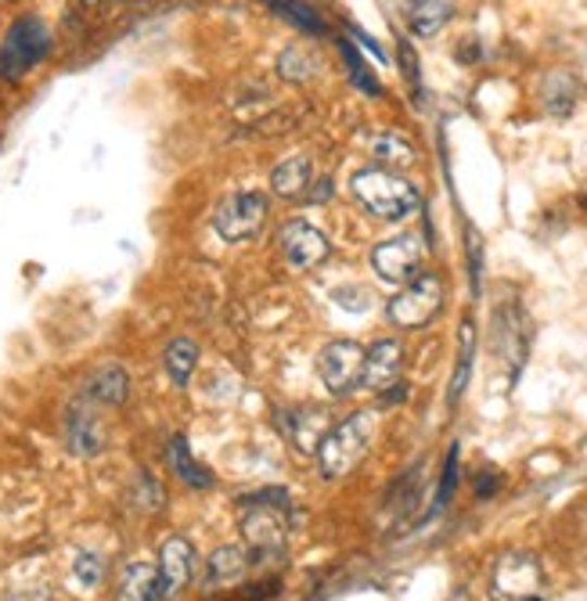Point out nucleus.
Here are the masks:
<instances>
[{"mask_svg": "<svg viewBox=\"0 0 587 601\" xmlns=\"http://www.w3.org/2000/svg\"><path fill=\"white\" fill-rule=\"evenodd\" d=\"M267 4L275 8L278 15H285L296 29L310 33V37H329V22H324L310 4H303V0H267Z\"/></svg>", "mask_w": 587, "mask_h": 601, "instance_id": "b1692460", "label": "nucleus"}, {"mask_svg": "<svg viewBox=\"0 0 587 601\" xmlns=\"http://www.w3.org/2000/svg\"><path fill=\"white\" fill-rule=\"evenodd\" d=\"M285 497L267 490L245 501V512H242V540H245V551L250 559L256 562H275L285 554V544H289V519H285Z\"/></svg>", "mask_w": 587, "mask_h": 601, "instance_id": "f03ea898", "label": "nucleus"}, {"mask_svg": "<svg viewBox=\"0 0 587 601\" xmlns=\"http://www.w3.org/2000/svg\"><path fill=\"white\" fill-rule=\"evenodd\" d=\"M250 551L239 548V544H228V548H217L206 562V587H228L234 580H242L245 570H250Z\"/></svg>", "mask_w": 587, "mask_h": 601, "instance_id": "a211bd4d", "label": "nucleus"}, {"mask_svg": "<svg viewBox=\"0 0 587 601\" xmlns=\"http://www.w3.org/2000/svg\"><path fill=\"white\" fill-rule=\"evenodd\" d=\"M465 242H469V274H472V292H480V278H483V238L476 234V227H465Z\"/></svg>", "mask_w": 587, "mask_h": 601, "instance_id": "7c9ffc66", "label": "nucleus"}, {"mask_svg": "<svg viewBox=\"0 0 587 601\" xmlns=\"http://www.w3.org/2000/svg\"><path fill=\"white\" fill-rule=\"evenodd\" d=\"M339 43V54H343V62H346V69H349V79H354V84L365 90V94H371V98H379L382 94V84L375 76H371V69L365 65V59H360L357 54V48L349 40H335Z\"/></svg>", "mask_w": 587, "mask_h": 601, "instance_id": "393cba45", "label": "nucleus"}, {"mask_svg": "<svg viewBox=\"0 0 587 601\" xmlns=\"http://www.w3.org/2000/svg\"><path fill=\"white\" fill-rule=\"evenodd\" d=\"M163 365H166L169 379H174L177 385H188L191 375H195V368H199V343H191V338H174V343L166 346Z\"/></svg>", "mask_w": 587, "mask_h": 601, "instance_id": "4be33fe9", "label": "nucleus"}, {"mask_svg": "<svg viewBox=\"0 0 587 601\" xmlns=\"http://www.w3.org/2000/svg\"><path fill=\"white\" fill-rule=\"evenodd\" d=\"M472 357H476V324L461 321V338H458V365H455V379H450L447 389V404L458 407V400L465 396V385L472 375Z\"/></svg>", "mask_w": 587, "mask_h": 601, "instance_id": "aec40b11", "label": "nucleus"}, {"mask_svg": "<svg viewBox=\"0 0 587 601\" xmlns=\"http://www.w3.org/2000/svg\"><path fill=\"white\" fill-rule=\"evenodd\" d=\"M51 51V33L37 15H22L15 26L8 29L4 43H0V73L18 79L26 76L33 65H40Z\"/></svg>", "mask_w": 587, "mask_h": 601, "instance_id": "20e7f679", "label": "nucleus"}, {"mask_svg": "<svg viewBox=\"0 0 587 601\" xmlns=\"http://www.w3.org/2000/svg\"><path fill=\"white\" fill-rule=\"evenodd\" d=\"M278 245H281V256L289 259V267H296V270H314L332 253L329 238L307 220H289L278 231Z\"/></svg>", "mask_w": 587, "mask_h": 601, "instance_id": "1a4fd4ad", "label": "nucleus"}, {"mask_svg": "<svg viewBox=\"0 0 587 601\" xmlns=\"http://www.w3.org/2000/svg\"><path fill=\"white\" fill-rule=\"evenodd\" d=\"M195 570H199V554L191 548V540L169 537L159 548V565H155V573H159V601H174L195 580Z\"/></svg>", "mask_w": 587, "mask_h": 601, "instance_id": "9b49d317", "label": "nucleus"}, {"mask_svg": "<svg viewBox=\"0 0 587 601\" xmlns=\"http://www.w3.org/2000/svg\"><path fill=\"white\" fill-rule=\"evenodd\" d=\"M371 155H375V163L382 166V169H408V166H414V144L404 138V133H397V130H386V133H379L375 141H371Z\"/></svg>", "mask_w": 587, "mask_h": 601, "instance_id": "6ab92c4d", "label": "nucleus"}, {"mask_svg": "<svg viewBox=\"0 0 587 601\" xmlns=\"http://www.w3.org/2000/svg\"><path fill=\"white\" fill-rule=\"evenodd\" d=\"M65 444L80 458H94V453L105 450V425L87 404H76L65 418Z\"/></svg>", "mask_w": 587, "mask_h": 601, "instance_id": "4468645a", "label": "nucleus"}, {"mask_svg": "<svg viewBox=\"0 0 587 601\" xmlns=\"http://www.w3.org/2000/svg\"><path fill=\"white\" fill-rule=\"evenodd\" d=\"M116 601H159V573L149 562H127L119 573Z\"/></svg>", "mask_w": 587, "mask_h": 601, "instance_id": "2eb2a0df", "label": "nucleus"}, {"mask_svg": "<svg viewBox=\"0 0 587 601\" xmlns=\"http://www.w3.org/2000/svg\"><path fill=\"white\" fill-rule=\"evenodd\" d=\"M371 267H375V274L386 281V285H408L422 274V245L419 238L411 234H400V238H390V242L375 245V253H371Z\"/></svg>", "mask_w": 587, "mask_h": 601, "instance_id": "6e6552de", "label": "nucleus"}, {"mask_svg": "<svg viewBox=\"0 0 587 601\" xmlns=\"http://www.w3.org/2000/svg\"><path fill=\"white\" fill-rule=\"evenodd\" d=\"M73 576H76V584H80V587L94 591V587L105 580V559H101L98 551H76Z\"/></svg>", "mask_w": 587, "mask_h": 601, "instance_id": "cd10ccee", "label": "nucleus"}, {"mask_svg": "<svg viewBox=\"0 0 587 601\" xmlns=\"http://www.w3.org/2000/svg\"><path fill=\"white\" fill-rule=\"evenodd\" d=\"M439 306H444V281L436 274H419L393 296L386 314L397 328H422L439 314Z\"/></svg>", "mask_w": 587, "mask_h": 601, "instance_id": "423d86ee", "label": "nucleus"}, {"mask_svg": "<svg viewBox=\"0 0 587 601\" xmlns=\"http://www.w3.org/2000/svg\"><path fill=\"white\" fill-rule=\"evenodd\" d=\"M127 396H130V375L119 365L98 368L87 382V400L90 404L119 407V404H127Z\"/></svg>", "mask_w": 587, "mask_h": 601, "instance_id": "f3484780", "label": "nucleus"}, {"mask_svg": "<svg viewBox=\"0 0 587 601\" xmlns=\"http://www.w3.org/2000/svg\"><path fill=\"white\" fill-rule=\"evenodd\" d=\"M267 223V199L259 191H234L213 213V227L224 242L239 245L259 234V227Z\"/></svg>", "mask_w": 587, "mask_h": 601, "instance_id": "39448f33", "label": "nucleus"}, {"mask_svg": "<svg viewBox=\"0 0 587 601\" xmlns=\"http://www.w3.org/2000/svg\"><path fill=\"white\" fill-rule=\"evenodd\" d=\"M278 73L285 76L289 84H307V79H314L321 73V59H318V51L307 48V43H296V48L281 51Z\"/></svg>", "mask_w": 587, "mask_h": 601, "instance_id": "412c9836", "label": "nucleus"}, {"mask_svg": "<svg viewBox=\"0 0 587 601\" xmlns=\"http://www.w3.org/2000/svg\"><path fill=\"white\" fill-rule=\"evenodd\" d=\"M360 368H365V349L349 338L329 343L318 354V375L332 393H349L360 385Z\"/></svg>", "mask_w": 587, "mask_h": 601, "instance_id": "9d476101", "label": "nucleus"}, {"mask_svg": "<svg viewBox=\"0 0 587 601\" xmlns=\"http://www.w3.org/2000/svg\"><path fill=\"white\" fill-rule=\"evenodd\" d=\"M349 191H354V199L371 213V217L390 220V223L414 217L422 206L419 188H414L411 180H404L400 174L382 169V166H368V169H360V174H354Z\"/></svg>", "mask_w": 587, "mask_h": 601, "instance_id": "f257e3e1", "label": "nucleus"}, {"mask_svg": "<svg viewBox=\"0 0 587 601\" xmlns=\"http://www.w3.org/2000/svg\"><path fill=\"white\" fill-rule=\"evenodd\" d=\"M169 461H174V469H177V475H180L184 483H191V486H213V475H209L206 469H202V464H199L195 458H191L188 444H184L180 436L174 439V447H169Z\"/></svg>", "mask_w": 587, "mask_h": 601, "instance_id": "a878e982", "label": "nucleus"}, {"mask_svg": "<svg viewBox=\"0 0 587 601\" xmlns=\"http://www.w3.org/2000/svg\"><path fill=\"white\" fill-rule=\"evenodd\" d=\"M349 33H354V37L360 40V48H368L371 54H375V59H379V62H386V51H382V48H379V43H375V40H371V37H368V33H365V29L349 26Z\"/></svg>", "mask_w": 587, "mask_h": 601, "instance_id": "473e14b6", "label": "nucleus"}, {"mask_svg": "<svg viewBox=\"0 0 587 601\" xmlns=\"http://www.w3.org/2000/svg\"><path fill=\"white\" fill-rule=\"evenodd\" d=\"M447 601H472V594L465 591V587H458V591H450V598Z\"/></svg>", "mask_w": 587, "mask_h": 601, "instance_id": "f704fd0d", "label": "nucleus"}, {"mask_svg": "<svg viewBox=\"0 0 587 601\" xmlns=\"http://www.w3.org/2000/svg\"><path fill=\"white\" fill-rule=\"evenodd\" d=\"M540 98H545V108L551 112V116H570L573 105H577V84H573L570 73H551L545 79Z\"/></svg>", "mask_w": 587, "mask_h": 601, "instance_id": "5701e85b", "label": "nucleus"}, {"mask_svg": "<svg viewBox=\"0 0 587 601\" xmlns=\"http://www.w3.org/2000/svg\"><path fill=\"white\" fill-rule=\"evenodd\" d=\"M371 436H375V414L371 411H357L346 422L332 425L318 444V464L324 479H343L354 472L365 461Z\"/></svg>", "mask_w": 587, "mask_h": 601, "instance_id": "7ed1b4c3", "label": "nucleus"}, {"mask_svg": "<svg viewBox=\"0 0 587 601\" xmlns=\"http://www.w3.org/2000/svg\"><path fill=\"white\" fill-rule=\"evenodd\" d=\"M310 188L314 191H307V195H303L307 202H324V199L332 195V180H318V184H310Z\"/></svg>", "mask_w": 587, "mask_h": 601, "instance_id": "72a5a7b5", "label": "nucleus"}, {"mask_svg": "<svg viewBox=\"0 0 587 601\" xmlns=\"http://www.w3.org/2000/svg\"><path fill=\"white\" fill-rule=\"evenodd\" d=\"M400 69L404 76H408V84L419 90L422 87V73H419V54H414V48L408 40H400Z\"/></svg>", "mask_w": 587, "mask_h": 601, "instance_id": "2f4dec72", "label": "nucleus"}, {"mask_svg": "<svg viewBox=\"0 0 587 601\" xmlns=\"http://www.w3.org/2000/svg\"><path fill=\"white\" fill-rule=\"evenodd\" d=\"M455 486H458V444L450 447L447 461H444V479H439V490H436V504H433V515L444 512L450 504V497H455Z\"/></svg>", "mask_w": 587, "mask_h": 601, "instance_id": "c756f323", "label": "nucleus"}, {"mask_svg": "<svg viewBox=\"0 0 587 601\" xmlns=\"http://www.w3.org/2000/svg\"><path fill=\"white\" fill-rule=\"evenodd\" d=\"M540 591V565L529 554H505L494 570V594L501 601H534Z\"/></svg>", "mask_w": 587, "mask_h": 601, "instance_id": "f8f14e48", "label": "nucleus"}, {"mask_svg": "<svg viewBox=\"0 0 587 601\" xmlns=\"http://www.w3.org/2000/svg\"><path fill=\"white\" fill-rule=\"evenodd\" d=\"M447 18H450V8L444 4V0H422L411 15V29L419 33V37H433Z\"/></svg>", "mask_w": 587, "mask_h": 601, "instance_id": "bb28decb", "label": "nucleus"}, {"mask_svg": "<svg viewBox=\"0 0 587 601\" xmlns=\"http://www.w3.org/2000/svg\"><path fill=\"white\" fill-rule=\"evenodd\" d=\"M419 494H422V469H411V472L400 479L397 494L390 497V504L397 508V512H411V508L419 504Z\"/></svg>", "mask_w": 587, "mask_h": 601, "instance_id": "c85d7f7f", "label": "nucleus"}, {"mask_svg": "<svg viewBox=\"0 0 587 601\" xmlns=\"http://www.w3.org/2000/svg\"><path fill=\"white\" fill-rule=\"evenodd\" d=\"M404 368V346L397 338H382L371 349H365V368H360V389L382 393L400 379Z\"/></svg>", "mask_w": 587, "mask_h": 601, "instance_id": "ddd939ff", "label": "nucleus"}, {"mask_svg": "<svg viewBox=\"0 0 587 601\" xmlns=\"http://www.w3.org/2000/svg\"><path fill=\"white\" fill-rule=\"evenodd\" d=\"M310 184H314V166L307 155H292L270 174V191L278 199H303L310 191Z\"/></svg>", "mask_w": 587, "mask_h": 601, "instance_id": "dca6fc26", "label": "nucleus"}, {"mask_svg": "<svg viewBox=\"0 0 587 601\" xmlns=\"http://www.w3.org/2000/svg\"><path fill=\"white\" fill-rule=\"evenodd\" d=\"M494 343H498V354L508 365V379L515 382L529 349V321H526V310L515 299H505L494 310Z\"/></svg>", "mask_w": 587, "mask_h": 601, "instance_id": "0eeeda50", "label": "nucleus"}]
</instances>
